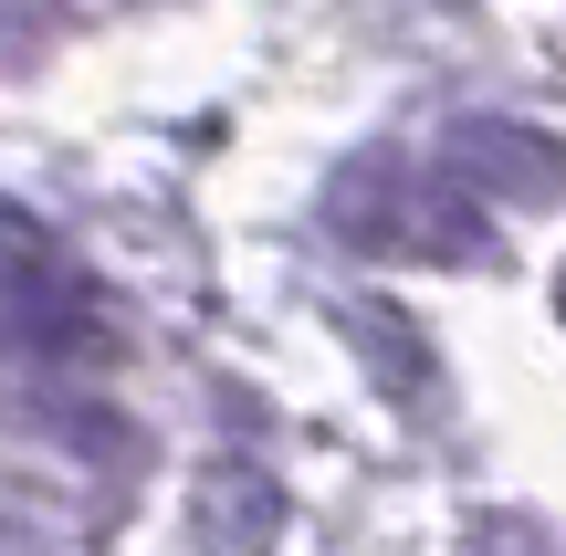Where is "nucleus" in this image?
<instances>
[{
  "instance_id": "1",
  "label": "nucleus",
  "mask_w": 566,
  "mask_h": 556,
  "mask_svg": "<svg viewBox=\"0 0 566 556\" xmlns=\"http://www.w3.org/2000/svg\"><path fill=\"white\" fill-rule=\"evenodd\" d=\"M325 221H336V242L378 252V263H462V273L493 263L483 200H472L441 158H399V147L346 158L336 189H325Z\"/></svg>"
},
{
  "instance_id": "2",
  "label": "nucleus",
  "mask_w": 566,
  "mask_h": 556,
  "mask_svg": "<svg viewBox=\"0 0 566 556\" xmlns=\"http://www.w3.org/2000/svg\"><path fill=\"white\" fill-rule=\"evenodd\" d=\"M0 347L11 357H95L105 294L32 210H0Z\"/></svg>"
},
{
  "instance_id": "3",
  "label": "nucleus",
  "mask_w": 566,
  "mask_h": 556,
  "mask_svg": "<svg viewBox=\"0 0 566 556\" xmlns=\"http://www.w3.org/2000/svg\"><path fill=\"white\" fill-rule=\"evenodd\" d=\"M441 168L472 200H566V147L546 126H514V116H462L441 137Z\"/></svg>"
},
{
  "instance_id": "4",
  "label": "nucleus",
  "mask_w": 566,
  "mask_h": 556,
  "mask_svg": "<svg viewBox=\"0 0 566 556\" xmlns=\"http://www.w3.org/2000/svg\"><path fill=\"white\" fill-rule=\"evenodd\" d=\"M556 315H566V273H556Z\"/></svg>"
}]
</instances>
